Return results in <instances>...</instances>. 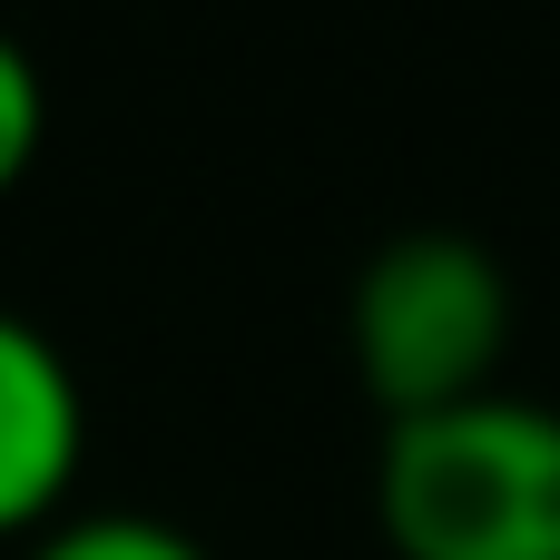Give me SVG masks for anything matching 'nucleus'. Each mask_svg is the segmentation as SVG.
Listing matches in <instances>:
<instances>
[{
	"label": "nucleus",
	"mask_w": 560,
	"mask_h": 560,
	"mask_svg": "<svg viewBox=\"0 0 560 560\" xmlns=\"http://www.w3.org/2000/svg\"><path fill=\"white\" fill-rule=\"evenodd\" d=\"M374 512L404 560H560V404L482 384L384 423Z\"/></svg>",
	"instance_id": "obj_1"
},
{
	"label": "nucleus",
	"mask_w": 560,
	"mask_h": 560,
	"mask_svg": "<svg viewBox=\"0 0 560 560\" xmlns=\"http://www.w3.org/2000/svg\"><path fill=\"white\" fill-rule=\"evenodd\" d=\"M354 364L384 404V423L463 404L482 384H502V345H512V276L482 236L463 226H394L345 305Z\"/></svg>",
	"instance_id": "obj_2"
},
{
	"label": "nucleus",
	"mask_w": 560,
	"mask_h": 560,
	"mask_svg": "<svg viewBox=\"0 0 560 560\" xmlns=\"http://www.w3.org/2000/svg\"><path fill=\"white\" fill-rule=\"evenodd\" d=\"M79 443H89V404H79L59 335L30 325L20 305H0V532L39 522L59 502Z\"/></svg>",
	"instance_id": "obj_3"
},
{
	"label": "nucleus",
	"mask_w": 560,
	"mask_h": 560,
	"mask_svg": "<svg viewBox=\"0 0 560 560\" xmlns=\"http://www.w3.org/2000/svg\"><path fill=\"white\" fill-rule=\"evenodd\" d=\"M20 560H217V551L187 522H167V512H69Z\"/></svg>",
	"instance_id": "obj_4"
},
{
	"label": "nucleus",
	"mask_w": 560,
	"mask_h": 560,
	"mask_svg": "<svg viewBox=\"0 0 560 560\" xmlns=\"http://www.w3.org/2000/svg\"><path fill=\"white\" fill-rule=\"evenodd\" d=\"M30 148H39V59L0 30V187L30 167Z\"/></svg>",
	"instance_id": "obj_5"
}]
</instances>
